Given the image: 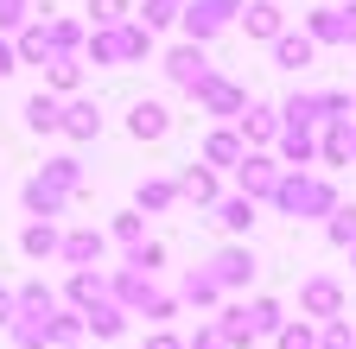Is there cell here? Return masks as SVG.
Listing matches in <instances>:
<instances>
[{"label":"cell","instance_id":"obj_5","mask_svg":"<svg viewBox=\"0 0 356 349\" xmlns=\"http://www.w3.org/2000/svg\"><path fill=\"white\" fill-rule=\"evenodd\" d=\"M305 38H312V45H356V0H350V7H337V0L312 7L305 13Z\"/></svg>","mask_w":356,"mask_h":349},{"label":"cell","instance_id":"obj_29","mask_svg":"<svg viewBox=\"0 0 356 349\" xmlns=\"http://www.w3.org/2000/svg\"><path fill=\"white\" fill-rule=\"evenodd\" d=\"M76 343H83V312L64 305L58 318H44V349H76Z\"/></svg>","mask_w":356,"mask_h":349},{"label":"cell","instance_id":"obj_6","mask_svg":"<svg viewBox=\"0 0 356 349\" xmlns=\"http://www.w3.org/2000/svg\"><path fill=\"white\" fill-rule=\"evenodd\" d=\"M229 178H236V197L267 203V197H274V185H280V159H274V153H242Z\"/></svg>","mask_w":356,"mask_h":349},{"label":"cell","instance_id":"obj_25","mask_svg":"<svg viewBox=\"0 0 356 349\" xmlns=\"http://www.w3.org/2000/svg\"><path fill=\"white\" fill-rule=\"evenodd\" d=\"M58 241H64L58 223H26V229H19V254H26V260H58Z\"/></svg>","mask_w":356,"mask_h":349},{"label":"cell","instance_id":"obj_23","mask_svg":"<svg viewBox=\"0 0 356 349\" xmlns=\"http://www.w3.org/2000/svg\"><path fill=\"white\" fill-rule=\"evenodd\" d=\"M172 185H178V197H191V203H204V210H210V203L222 197V178H216V171H210V165H197V159H191L185 171H178V178H172Z\"/></svg>","mask_w":356,"mask_h":349},{"label":"cell","instance_id":"obj_1","mask_svg":"<svg viewBox=\"0 0 356 349\" xmlns=\"http://www.w3.org/2000/svg\"><path fill=\"white\" fill-rule=\"evenodd\" d=\"M267 203H274L280 216H293V223H325L343 197H337V185L325 178V171H280V185H274Z\"/></svg>","mask_w":356,"mask_h":349},{"label":"cell","instance_id":"obj_32","mask_svg":"<svg viewBox=\"0 0 356 349\" xmlns=\"http://www.w3.org/2000/svg\"><path fill=\"white\" fill-rule=\"evenodd\" d=\"M58 114H64V102L58 96H26V127H32V134H58Z\"/></svg>","mask_w":356,"mask_h":349},{"label":"cell","instance_id":"obj_18","mask_svg":"<svg viewBox=\"0 0 356 349\" xmlns=\"http://www.w3.org/2000/svg\"><path fill=\"white\" fill-rule=\"evenodd\" d=\"M58 134H64V140H76V146H83V140H96V134H102V108H96V102H83V96H76V102H64Z\"/></svg>","mask_w":356,"mask_h":349},{"label":"cell","instance_id":"obj_16","mask_svg":"<svg viewBox=\"0 0 356 349\" xmlns=\"http://www.w3.org/2000/svg\"><path fill=\"white\" fill-rule=\"evenodd\" d=\"M254 210H261V203H248V197H236V191H229V197H216V203H210V223L229 235V241H242V235L254 229Z\"/></svg>","mask_w":356,"mask_h":349},{"label":"cell","instance_id":"obj_48","mask_svg":"<svg viewBox=\"0 0 356 349\" xmlns=\"http://www.w3.org/2000/svg\"><path fill=\"white\" fill-rule=\"evenodd\" d=\"M140 349H185V337H178V330H153Z\"/></svg>","mask_w":356,"mask_h":349},{"label":"cell","instance_id":"obj_10","mask_svg":"<svg viewBox=\"0 0 356 349\" xmlns=\"http://www.w3.org/2000/svg\"><path fill=\"white\" fill-rule=\"evenodd\" d=\"M267 153L280 159V171H312V165H318V134L280 121V134H274V146H267Z\"/></svg>","mask_w":356,"mask_h":349},{"label":"cell","instance_id":"obj_46","mask_svg":"<svg viewBox=\"0 0 356 349\" xmlns=\"http://www.w3.org/2000/svg\"><path fill=\"white\" fill-rule=\"evenodd\" d=\"M26 13H32V0H0V38H13L26 26Z\"/></svg>","mask_w":356,"mask_h":349},{"label":"cell","instance_id":"obj_17","mask_svg":"<svg viewBox=\"0 0 356 349\" xmlns=\"http://www.w3.org/2000/svg\"><path fill=\"white\" fill-rule=\"evenodd\" d=\"M70 312H89L96 298H108V273H96V267H70V280H64V292H58Z\"/></svg>","mask_w":356,"mask_h":349},{"label":"cell","instance_id":"obj_39","mask_svg":"<svg viewBox=\"0 0 356 349\" xmlns=\"http://www.w3.org/2000/svg\"><path fill=\"white\" fill-rule=\"evenodd\" d=\"M178 13H185V0H140V26H147V32L178 26Z\"/></svg>","mask_w":356,"mask_h":349},{"label":"cell","instance_id":"obj_7","mask_svg":"<svg viewBox=\"0 0 356 349\" xmlns=\"http://www.w3.org/2000/svg\"><path fill=\"white\" fill-rule=\"evenodd\" d=\"M191 102H197L204 114H216L222 127H229V121H236V114L248 108V90H242V83H229V76H216V70H210V76L197 83V90H191Z\"/></svg>","mask_w":356,"mask_h":349},{"label":"cell","instance_id":"obj_38","mask_svg":"<svg viewBox=\"0 0 356 349\" xmlns=\"http://www.w3.org/2000/svg\"><path fill=\"white\" fill-rule=\"evenodd\" d=\"M102 235H108V241H121V248H134V241H147V216H140V210H121Z\"/></svg>","mask_w":356,"mask_h":349},{"label":"cell","instance_id":"obj_37","mask_svg":"<svg viewBox=\"0 0 356 349\" xmlns=\"http://www.w3.org/2000/svg\"><path fill=\"white\" fill-rule=\"evenodd\" d=\"M274 349H318V324H305V318H286L274 330Z\"/></svg>","mask_w":356,"mask_h":349},{"label":"cell","instance_id":"obj_28","mask_svg":"<svg viewBox=\"0 0 356 349\" xmlns=\"http://www.w3.org/2000/svg\"><path fill=\"white\" fill-rule=\"evenodd\" d=\"M216 337L229 343V349H254V324H248L242 305H222V312H216Z\"/></svg>","mask_w":356,"mask_h":349},{"label":"cell","instance_id":"obj_21","mask_svg":"<svg viewBox=\"0 0 356 349\" xmlns=\"http://www.w3.org/2000/svg\"><path fill=\"white\" fill-rule=\"evenodd\" d=\"M242 153H248V146H242L236 127H210V134H204V159H197V165H210V171H236Z\"/></svg>","mask_w":356,"mask_h":349},{"label":"cell","instance_id":"obj_20","mask_svg":"<svg viewBox=\"0 0 356 349\" xmlns=\"http://www.w3.org/2000/svg\"><path fill=\"white\" fill-rule=\"evenodd\" d=\"M13 312H19V318H58V312H64V298H58V286L26 280V286H13Z\"/></svg>","mask_w":356,"mask_h":349},{"label":"cell","instance_id":"obj_53","mask_svg":"<svg viewBox=\"0 0 356 349\" xmlns=\"http://www.w3.org/2000/svg\"><path fill=\"white\" fill-rule=\"evenodd\" d=\"M350 267H356V248H350Z\"/></svg>","mask_w":356,"mask_h":349},{"label":"cell","instance_id":"obj_14","mask_svg":"<svg viewBox=\"0 0 356 349\" xmlns=\"http://www.w3.org/2000/svg\"><path fill=\"white\" fill-rule=\"evenodd\" d=\"M102 254H108V235L102 229H64V241H58V260H64V267H96Z\"/></svg>","mask_w":356,"mask_h":349},{"label":"cell","instance_id":"obj_34","mask_svg":"<svg viewBox=\"0 0 356 349\" xmlns=\"http://www.w3.org/2000/svg\"><path fill=\"white\" fill-rule=\"evenodd\" d=\"M178 298H185V305H197V312H210V305H222V292H216V280H210L204 267H191V273H185V286H178Z\"/></svg>","mask_w":356,"mask_h":349},{"label":"cell","instance_id":"obj_3","mask_svg":"<svg viewBox=\"0 0 356 349\" xmlns=\"http://www.w3.org/2000/svg\"><path fill=\"white\" fill-rule=\"evenodd\" d=\"M204 273L216 280V292H248V286H254V273H261V260H254V248H248V241H222V248L204 260Z\"/></svg>","mask_w":356,"mask_h":349},{"label":"cell","instance_id":"obj_30","mask_svg":"<svg viewBox=\"0 0 356 349\" xmlns=\"http://www.w3.org/2000/svg\"><path fill=\"white\" fill-rule=\"evenodd\" d=\"M172 203H178V185L172 178H140V191H134V210H140V216H159Z\"/></svg>","mask_w":356,"mask_h":349},{"label":"cell","instance_id":"obj_27","mask_svg":"<svg viewBox=\"0 0 356 349\" xmlns=\"http://www.w3.org/2000/svg\"><path fill=\"white\" fill-rule=\"evenodd\" d=\"M38 178H44V185H58L64 197H76V191H83V159H76V153H58V159H44Z\"/></svg>","mask_w":356,"mask_h":349},{"label":"cell","instance_id":"obj_50","mask_svg":"<svg viewBox=\"0 0 356 349\" xmlns=\"http://www.w3.org/2000/svg\"><path fill=\"white\" fill-rule=\"evenodd\" d=\"M19 70V58H13V45H7V38H0V76H13Z\"/></svg>","mask_w":356,"mask_h":349},{"label":"cell","instance_id":"obj_40","mask_svg":"<svg viewBox=\"0 0 356 349\" xmlns=\"http://www.w3.org/2000/svg\"><path fill=\"white\" fill-rule=\"evenodd\" d=\"M280 121L286 127H318V96H286L280 102Z\"/></svg>","mask_w":356,"mask_h":349},{"label":"cell","instance_id":"obj_35","mask_svg":"<svg viewBox=\"0 0 356 349\" xmlns=\"http://www.w3.org/2000/svg\"><path fill=\"white\" fill-rule=\"evenodd\" d=\"M242 312H248V324H254V337H274V330L286 324V312H280V298H267V292H261V298H248V305H242Z\"/></svg>","mask_w":356,"mask_h":349},{"label":"cell","instance_id":"obj_49","mask_svg":"<svg viewBox=\"0 0 356 349\" xmlns=\"http://www.w3.org/2000/svg\"><path fill=\"white\" fill-rule=\"evenodd\" d=\"M13 318H19V312H13V286H0V330H7Z\"/></svg>","mask_w":356,"mask_h":349},{"label":"cell","instance_id":"obj_51","mask_svg":"<svg viewBox=\"0 0 356 349\" xmlns=\"http://www.w3.org/2000/svg\"><path fill=\"white\" fill-rule=\"evenodd\" d=\"M343 146H350V159H356V121H343Z\"/></svg>","mask_w":356,"mask_h":349},{"label":"cell","instance_id":"obj_8","mask_svg":"<svg viewBox=\"0 0 356 349\" xmlns=\"http://www.w3.org/2000/svg\"><path fill=\"white\" fill-rule=\"evenodd\" d=\"M299 318H305V324L343 318V280H331V273H312V280H299Z\"/></svg>","mask_w":356,"mask_h":349},{"label":"cell","instance_id":"obj_22","mask_svg":"<svg viewBox=\"0 0 356 349\" xmlns=\"http://www.w3.org/2000/svg\"><path fill=\"white\" fill-rule=\"evenodd\" d=\"M83 337H96V343H115V337H127V312L115 298H96L83 312Z\"/></svg>","mask_w":356,"mask_h":349},{"label":"cell","instance_id":"obj_44","mask_svg":"<svg viewBox=\"0 0 356 349\" xmlns=\"http://www.w3.org/2000/svg\"><path fill=\"white\" fill-rule=\"evenodd\" d=\"M7 337H13V349H44V318H13Z\"/></svg>","mask_w":356,"mask_h":349},{"label":"cell","instance_id":"obj_24","mask_svg":"<svg viewBox=\"0 0 356 349\" xmlns=\"http://www.w3.org/2000/svg\"><path fill=\"white\" fill-rule=\"evenodd\" d=\"M312 58H318V45H312L305 32H280V38H274V70H293V76H299Z\"/></svg>","mask_w":356,"mask_h":349},{"label":"cell","instance_id":"obj_26","mask_svg":"<svg viewBox=\"0 0 356 349\" xmlns=\"http://www.w3.org/2000/svg\"><path fill=\"white\" fill-rule=\"evenodd\" d=\"M7 45H13V58H19V64H51V38H44V19L19 26V32L7 38Z\"/></svg>","mask_w":356,"mask_h":349},{"label":"cell","instance_id":"obj_13","mask_svg":"<svg viewBox=\"0 0 356 349\" xmlns=\"http://www.w3.org/2000/svg\"><path fill=\"white\" fill-rule=\"evenodd\" d=\"M165 76H172L185 96H191L197 83L210 76V51H204V45H172V51H165Z\"/></svg>","mask_w":356,"mask_h":349},{"label":"cell","instance_id":"obj_12","mask_svg":"<svg viewBox=\"0 0 356 349\" xmlns=\"http://www.w3.org/2000/svg\"><path fill=\"white\" fill-rule=\"evenodd\" d=\"M19 203H26V216H32V223H58V216L70 210V197H64L58 185H44L38 171H32V178L19 185Z\"/></svg>","mask_w":356,"mask_h":349},{"label":"cell","instance_id":"obj_9","mask_svg":"<svg viewBox=\"0 0 356 349\" xmlns=\"http://www.w3.org/2000/svg\"><path fill=\"white\" fill-rule=\"evenodd\" d=\"M108 298L121 305L127 318H147V305L159 298V286H153V273H134V267H115V273H108Z\"/></svg>","mask_w":356,"mask_h":349},{"label":"cell","instance_id":"obj_42","mask_svg":"<svg viewBox=\"0 0 356 349\" xmlns=\"http://www.w3.org/2000/svg\"><path fill=\"white\" fill-rule=\"evenodd\" d=\"M121 19H134V7H127V0H89V32L121 26Z\"/></svg>","mask_w":356,"mask_h":349},{"label":"cell","instance_id":"obj_43","mask_svg":"<svg viewBox=\"0 0 356 349\" xmlns=\"http://www.w3.org/2000/svg\"><path fill=\"white\" fill-rule=\"evenodd\" d=\"M318 349H356V324L350 318H325L318 324Z\"/></svg>","mask_w":356,"mask_h":349},{"label":"cell","instance_id":"obj_52","mask_svg":"<svg viewBox=\"0 0 356 349\" xmlns=\"http://www.w3.org/2000/svg\"><path fill=\"white\" fill-rule=\"evenodd\" d=\"M350 114H356V90H350Z\"/></svg>","mask_w":356,"mask_h":349},{"label":"cell","instance_id":"obj_4","mask_svg":"<svg viewBox=\"0 0 356 349\" xmlns=\"http://www.w3.org/2000/svg\"><path fill=\"white\" fill-rule=\"evenodd\" d=\"M242 13V0H185V13H178V26H185V45H210L216 32H229Z\"/></svg>","mask_w":356,"mask_h":349},{"label":"cell","instance_id":"obj_47","mask_svg":"<svg viewBox=\"0 0 356 349\" xmlns=\"http://www.w3.org/2000/svg\"><path fill=\"white\" fill-rule=\"evenodd\" d=\"M185 349H229V343H222V337H216V324H197V330L185 337Z\"/></svg>","mask_w":356,"mask_h":349},{"label":"cell","instance_id":"obj_36","mask_svg":"<svg viewBox=\"0 0 356 349\" xmlns=\"http://www.w3.org/2000/svg\"><path fill=\"white\" fill-rule=\"evenodd\" d=\"M325 241H331V248H356V203H337V210L325 216Z\"/></svg>","mask_w":356,"mask_h":349},{"label":"cell","instance_id":"obj_2","mask_svg":"<svg viewBox=\"0 0 356 349\" xmlns=\"http://www.w3.org/2000/svg\"><path fill=\"white\" fill-rule=\"evenodd\" d=\"M153 51V32L140 19H121V26H102V32H89L83 38V58L89 64H102V70H121V64H140Z\"/></svg>","mask_w":356,"mask_h":349},{"label":"cell","instance_id":"obj_41","mask_svg":"<svg viewBox=\"0 0 356 349\" xmlns=\"http://www.w3.org/2000/svg\"><path fill=\"white\" fill-rule=\"evenodd\" d=\"M127 267H134V273H159V267H165V241H134V248H127Z\"/></svg>","mask_w":356,"mask_h":349},{"label":"cell","instance_id":"obj_45","mask_svg":"<svg viewBox=\"0 0 356 349\" xmlns=\"http://www.w3.org/2000/svg\"><path fill=\"white\" fill-rule=\"evenodd\" d=\"M318 121H350V90H318Z\"/></svg>","mask_w":356,"mask_h":349},{"label":"cell","instance_id":"obj_15","mask_svg":"<svg viewBox=\"0 0 356 349\" xmlns=\"http://www.w3.org/2000/svg\"><path fill=\"white\" fill-rule=\"evenodd\" d=\"M248 38H261V45H274V38L286 32V13H280V0H248V7L236 13Z\"/></svg>","mask_w":356,"mask_h":349},{"label":"cell","instance_id":"obj_19","mask_svg":"<svg viewBox=\"0 0 356 349\" xmlns=\"http://www.w3.org/2000/svg\"><path fill=\"white\" fill-rule=\"evenodd\" d=\"M127 134H134V140H165V134H172V108L140 96V102L127 108Z\"/></svg>","mask_w":356,"mask_h":349},{"label":"cell","instance_id":"obj_11","mask_svg":"<svg viewBox=\"0 0 356 349\" xmlns=\"http://www.w3.org/2000/svg\"><path fill=\"white\" fill-rule=\"evenodd\" d=\"M236 134H242L248 153H267V146H274V134H280V108H274V102H248V108L236 114Z\"/></svg>","mask_w":356,"mask_h":349},{"label":"cell","instance_id":"obj_31","mask_svg":"<svg viewBox=\"0 0 356 349\" xmlns=\"http://www.w3.org/2000/svg\"><path fill=\"white\" fill-rule=\"evenodd\" d=\"M83 83V58H51L44 64V96H76Z\"/></svg>","mask_w":356,"mask_h":349},{"label":"cell","instance_id":"obj_33","mask_svg":"<svg viewBox=\"0 0 356 349\" xmlns=\"http://www.w3.org/2000/svg\"><path fill=\"white\" fill-rule=\"evenodd\" d=\"M44 38H51V58H76L89 32H83L76 19H44Z\"/></svg>","mask_w":356,"mask_h":349}]
</instances>
